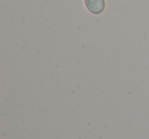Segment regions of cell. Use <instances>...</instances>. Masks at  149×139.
<instances>
[{"instance_id": "obj_1", "label": "cell", "mask_w": 149, "mask_h": 139, "mask_svg": "<svg viewBox=\"0 0 149 139\" xmlns=\"http://www.w3.org/2000/svg\"><path fill=\"white\" fill-rule=\"evenodd\" d=\"M89 10L92 13H100L103 9V0H86Z\"/></svg>"}]
</instances>
